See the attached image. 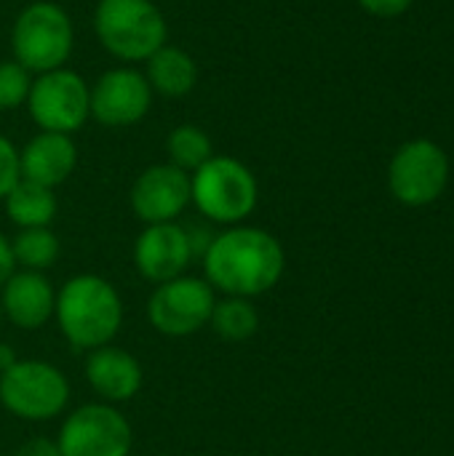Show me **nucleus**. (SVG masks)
<instances>
[{"instance_id": "nucleus-23", "label": "nucleus", "mask_w": 454, "mask_h": 456, "mask_svg": "<svg viewBox=\"0 0 454 456\" xmlns=\"http://www.w3.org/2000/svg\"><path fill=\"white\" fill-rule=\"evenodd\" d=\"M21 179L19 174V147L0 134V200L11 192V187Z\"/></svg>"}, {"instance_id": "nucleus-8", "label": "nucleus", "mask_w": 454, "mask_h": 456, "mask_svg": "<svg viewBox=\"0 0 454 456\" xmlns=\"http://www.w3.org/2000/svg\"><path fill=\"white\" fill-rule=\"evenodd\" d=\"M214 305L217 291L206 283V278L179 275L153 289L147 299V321L158 334L182 339L209 326Z\"/></svg>"}, {"instance_id": "nucleus-22", "label": "nucleus", "mask_w": 454, "mask_h": 456, "mask_svg": "<svg viewBox=\"0 0 454 456\" xmlns=\"http://www.w3.org/2000/svg\"><path fill=\"white\" fill-rule=\"evenodd\" d=\"M32 72H27L19 61L3 59L0 61V112H13L27 104Z\"/></svg>"}, {"instance_id": "nucleus-10", "label": "nucleus", "mask_w": 454, "mask_h": 456, "mask_svg": "<svg viewBox=\"0 0 454 456\" xmlns=\"http://www.w3.org/2000/svg\"><path fill=\"white\" fill-rule=\"evenodd\" d=\"M450 182V158L431 139L407 142L388 166L391 195L409 206L423 208L442 198Z\"/></svg>"}, {"instance_id": "nucleus-12", "label": "nucleus", "mask_w": 454, "mask_h": 456, "mask_svg": "<svg viewBox=\"0 0 454 456\" xmlns=\"http://www.w3.org/2000/svg\"><path fill=\"white\" fill-rule=\"evenodd\" d=\"M131 211L144 224L177 222L190 206V174L166 163L147 166L131 184Z\"/></svg>"}, {"instance_id": "nucleus-19", "label": "nucleus", "mask_w": 454, "mask_h": 456, "mask_svg": "<svg viewBox=\"0 0 454 456\" xmlns=\"http://www.w3.org/2000/svg\"><path fill=\"white\" fill-rule=\"evenodd\" d=\"M209 326L227 342H246L260 331V310L252 299L225 297L217 299Z\"/></svg>"}, {"instance_id": "nucleus-20", "label": "nucleus", "mask_w": 454, "mask_h": 456, "mask_svg": "<svg viewBox=\"0 0 454 456\" xmlns=\"http://www.w3.org/2000/svg\"><path fill=\"white\" fill-rule=\"evenodd\" d=\"M11 251L16 267L45 273L59 262L62 243L51 232V227H32V230H19V235L11 240Z\"/></svg>"}, {"instance_id": "nucleus-7", "label": "nucleus", "mask_w": 454, "mask_h": 456, "mask_svg": "<svg viewBox=\"0 0 454 456\" xmlns=\"http://www.w3.org/2000/svg\"><path fill=\"white\" fill-rule=\"evenodd\" d=\"M24 107L40 131L72 136L91 118V86L70 67L40 72L32 77Z\"/></svg>"}, {"instance_id": "nucleus-27", "label": "nucleus", "mask_w": 454, "mask_h": 456, "mask_svg": "<svg viewBox=\"0 0 454 456\" xmlns=\"http://www.w3.org/2000/svg\"><path fill=\"white\" fill-rule=\"evenodd\" d=\"M16 361H19V358L13 355V350H11L8 345H0V374H3L5 369H11Z\"/></svg>"}, {"instance_id": "nucleus-15", "label": "nucleus", "mask_w": 454, "mask_h": 456, "mask_svg": "<svg viewBox=\"0 0 454 456\" xmlns=\"http://www.w3.org/2000/svg\"><path fill=\"white\" fill-rule=\"evenodd\" d=\"M3 318L24 331H35L54 318L56 291L45 273L16 270L0 289Z\"/></svg>"}, {"instance_id": "nucleus-17", "label": "nucleus", "mask_w": 454, "mask_h": 456, "mask_svg": "<svg viewBox=\"0 0 454 456\" xmlns=\"http://www.w3.org/2000/svg\"><path fill=\"white\" fill-rule=\"evenodd\" d=\"M144 77L153 88V94H161L166 99L187 96L198 83V64L193 53H187L179 45H161L147 61H144Z\"/></svg>"}, {"instance_id": "nucleus-18", "label": "nucleus", "mask_w": 454, "mask_h": 456, "mask_svg": "<svg viewBox=\"0 0 454 456\" xmlns=\"http://www.w3.org/2000/svg\"><path fill=\"white\" fill-rule=\"evenodd\" d=\"M5 214L8 219L19 227V230H32V227H51V222L56 219V195L54 190L19 179L11 192L3 198Z\"/></svg>"}, {"instance_id": "nucleus-6", "label": "nucleus", "mask_w": 454, "mask_h": 456, "mask_svg": "<svg viewBox=\"0 0 454 456\" xmlns=\"http://www.w3.org/2000/svg\"><path fill=\"white\" fill-rule=\"evenodd\" d=\"M3 409L24 422H48L70 403L67 377L45 361H16L0 374Z\"/></svg>"}, {"instance_id": "nucleus-26", "label": "nucleus", "mask_w": 454, "mask_h": 456, "mask_svg": "<svg viewBox=\"0 0 454 456\" xmlns=\"http://www.w3.org/2000/svg\"><path fill=\"white\" fill-rule=\"evenodd\" d=\"M16 273V262H13V251H11V240L0 232V289L3 283Z\"/></svg>"}, {"instance_id": "nucleus-1", "label": "nucleus", "mask_w": 454, "mask_h": 456, "mask_svg": "<svg viewBox=\"0 0 454 456\" xmlns=\"http://www.w3.org/2000/svg\"><path fill=\"white\" fill-rule=\"evenodd\" d=\"M284 270L286 251L281 240L262 227H225L211 235L203 251V278L225 297H262L281 283Z\"/></svg>"}, {"instance_id": "nucleus-21", "label": "nucleus", "mask_w": 454, "mask_h": 456, "mask_svg": "<svg viewBox=\"0 0 454 456\" xmlns=\"http://www.w3.org/2000/svg\"><path fill=\"white\" fill-rule=\"evenodd\" d=\"M211 155H214L211 136L201 126L182 123V126L171 128L169 136H166V158H169V163L187 171V174L201 168Z\"/></svg>"}, {"instance_id": "nucleus-28", "label": "nucleus", "mask_w": 454, "mask_h": 456, "mask_svg": "<svg viewBox=\"0 0 454 456\" xmlns=\"http://www.w3.org/2000/svg\"><path fill=\"white\" fill-rule=\"evenodd\" d=\"M0 323H3V307H0Z\"/></svg>"}, {"instance_id": "nucleus-13", "label": "nucleus", "mask_w": 454, "mask_h": 456, "mask_svg": "<svg viewBox=\"0 0 454 456\" xmlns=\"http://www.w3.org/2000/svg\"><path fill=\"white\" fill-rule=\"evenodd\" d=\"M195 251L190 240V230L177 222L144 224L134 243V267L150 283H166L190 267Z\"/></svg>"}, {"instance_id": "nucleus-24", "label": "nucleus", "mask_w": 454, "mask_h": 456, "mask_svg": "<svg viewBox=\"0 0 454 456\" xmlns=\"http://www.w3.org/2000/svg\"><path fill=\"white\" fill-rule=\"evenodd\" d=\"M367 13L372 16H383V19H391V16H399L404 13L415 0H356Z\"/></svg>"}, {"instance_id": "nucleus-4", "label": "nucleus", "mask_w": 454, "mask_h": 456, "mask_svg": "<svg viewBox=\"0 0 454 456\" xmlns=\"http://www.w3.org/2000/svg\"><path fill=\"white\" fill-rule=\"evenodd\" d=\"M99 45L118 61H147L169 40L163 11L153 0H99L94 8Z\"/></svg>"}, {"instance_id": "nucleus-16", "label": "nucleus", "mask_w": 454, "mask_h": 456, "mask_svg": "<svg viewBox=\"0 0 454 456\" xmlns=\"http://www.w3.org/2000/svg\"><path fill=\"white\" fill-rule=\"evenodd\" d=\"M78 166V147L70 134L37 131L19 150V174L48 190L64 184Z\"/></svg>"}, {"instance_id": "nucleus-11", "label": "nucleus", "mask_w": 454, "mask_h": 456, "mask_svg": "<svg viewBox=\"0 0 454 456\" xmlns=\"http://www.w3.org/2000/svg\"><path fill=\"white\" fill-rule=\"evenodd\" d=\"M153 88L142 69L120 64L91 83V118L104 128H128L147 118Z\"/></svg>"}, {"instance_id": "nucleus-25", "label": "nucleus", "mask_w": 454, "mask_h": 456, "mask_svg": "<svg viewBox=\"0 0 454 456\" xmlns=\"http://www.w3.org/2000/svg\"><path fill=\"white\" fill-rule=\"evenodd\" d=\"M13 456H62V452H59V444L51 438H29L16 449Z\"/></svg>"}, {"instance_id": "nucleus-14", "label": "nucleus", "mask_w": 454, "mask_h": 456, "mask_svg": "<svg viewBox=\"0 0 454 456\" xmlns=\"http://www.w3.org/2000/svg\"><path fill=\"white\" fill-rule=\"evenodd\" d=\"M88 387L102 403H126L142 390V366L139 361L115 345H104L88 353L83 366Z\"/></svg>"}, {"instance_id": "nucleus-2", "label": "nucleus", "mask_w": 454, "mask_h": 456, "mask_svg": "<svg viewBox=\"0 0 454 456\" xmlns=\"http://www.w3.org/2000/svg\"><path fill=\"white\" fill-rule=\"evenodd\" d=\"M54 318L75 350L112 345L123 326V299L102 275H75L56 291Z\"/></svg>"}, {"instance_id": "nucleus-9", "label": "nucleus", "mask_w": 454, "mask_h": 456, "mask_svg": "<svg viewBox=\"0 0 454 456\" xmlns=\"http://www.w3.org/2000/svg\"><path fill=\"white\" fill-rule=\"evenodd\" d=\"M62 456H131V422L110 403H86L67 414L56 436Z\"/></svg>"}, {"instance_id": "nucleus-5", "label": "nucleus", "mask_w": 454, "mask_h": 456, "mask_svg": "<svg viewBox=\"0 0 454 456\" xmlns=\"http://www.w3.org/2000/svg\"><path fill=\"white\" fill-rule=\"evenodd\" d=\"M75 48V27L70 13L51 0L24 5L11 27V51L27 72L40 75L67 67Z\"/></svg>"}, {"instance_id": "nucleus-3", "label": "nucleus", "mask_w": 454, "mask_h": 456, "mask_svg": "<svg viewBox=\"0 0 454 456\" xmlns=\"http://www.w3.org/2000/svg\"><path fill=\"white\" fill-rule=\"evenodd\" d=\"M190 203L203 219L235 227L254 214L260 203V184L252 168L238 158L211 155L190 174Z\"/></svg>"}]
</instances>
